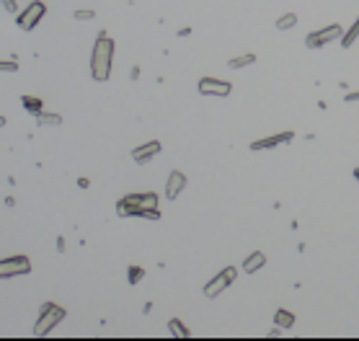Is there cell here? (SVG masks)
<instances>
[{
    "instance_id": "cell-1",
    "label": "cell",
    "mask_w": 359,
    "mask_h": 341,
    "mask_svg": "<svg viewBox=\"0 0 359 341\" xmlns=\"http://www.w3.org/2000/svg\"><path fill=\"white\" fill-rule=\"evenodd\" d=\"M119 217H148V220H158V196L152 192H137V194H127L124 199L116 204Z\"/></svg>"
},
{
    "instance_id": "cell-2",
    "label": "cell",
    "mask_w": 359,
    "mask_h": 341,
    "mask_svg": "<svg viewBox=\"0 0 359 341\" xmlns=\"http://www.w3.org/2000/svg\"><path fill=\"white\" fill-rule=\"evenodd\" d=\"M111 60H114V42L101 31L91 52V75L93 80H109L111 75Z\"/></svg>"
},
{
    "instance_id": "cell-3",
    "label": "cell",
    "mask_w": 359,
    "mask_h": 341,
    "mask_svg": "<svg viewBox=\"0 0 359 341\" xmlns=\"http://www.w3.org/2000/svg\"><path fill=\"white\" fill-rule=\"evenodd\" d=\"M65 316H67V310L62 308V305H57V302H44L42 310H39V320H37V326H34V336H47Z\"/></svg>"
},
{
    "instance_id": "cell-4",
    "label": "cell",
    "mask_w": 359,
    "mask_h": 341,
    "mask_svg": "<svg viewBox=\"0 0 359 341\" xmlns=\"http://www.w3.org/2000/svg\"><path fill=\"white\" fill-rule=\"evenodd\" d=\"M44 13H47V5H44L42 0H34V3L26 5V11H21L16 16V23H19L21 31H31V29H37V23L44 19Z\"/></svg>"
},
{
    "instance_id": "cell-5",
    "label": "cell",
    "mask_w": 359,
    "mask_h": 341,
    "mask_svg": "<svg viewBox=\"0 0 359 341\" xmlns=\"http://www.w3.org/2000/svg\"><path fill=\"white\" fill-rule=\"evenodd\" d=\"M341 37H344V29H341L338 23H331V26H326V29H320V31L308 34L305 47H308V49H320V47H326V44L341 39Z\"/></svg>"
},
{
    "instance_id": "cell-6",
    "label": "cell",
    "mask_w": 359,
    "mask_h": 341,
    "mask_svg": "<svg viewBox=\"0 0 359 341\" xmlns=\"http://www.w3.org/2000/svg\"><path fill=\"white\" fill-rule=\"evenodd\" d=\"M31 272V261L26 256H8L0 258V279H11L19 274H29Z\"/></svg>"
},
{
    "instance_id": "cell-7",
    "label": "cell",
    "mask_w": 359,
    "mask_h": 341,
    "mask_svg": "<svg viewBox=\"0 0 359 341\" xmlns=\"http://www.w3.org/2000/svg\"><path fill=\"white\" fill-rule=\"evenodd\" d=\"M238 277V272H235V266H228V269H222V272L214 277V279H210L207 284H204V295L212 300V298H217V295H222L228 290V287L232 284V279Z\"/></svg>"
},
{
    "instance_id": "cell-8",
    "label": "cell",
    "mask_w": 359,
    "mask_h": 341,
    "mask_svg": "<svg viewBox=\"0 0 359 341\" xmlns=\"http://www.w3.org/2000/svg\"><path fill=\"white\" fill-rule=\"evenodd\" d=\"M199 93L204 96H230L232 85L228 80H217V78H202L199 80Z\"/></svg>"
},
{
    "instance_id": "cell-9",
    "label": "cell",
    "mask_w": 359,
    "mask_h": 341,
    "mask_svg": "<svg viewBox=\"0 0 359 341\" xmlns=\"http://www.w3.org/2000/svg\"><path fill=\"white\" fill-rule=\"evenodd\" d=\"M160 152V142L158 140H152V142H145V145H140V148H134L132 150V158H134V163H148V160H152Z\"/></svg>"
},
{
    "instance_id": "cell-10",
    "label": "cell",
    "mask_w": 359,
    "mask_h": 341,
    "mask_svg": "<svg viewBox=\"0 0 359 341\" xmlns=\"http://www.w3.org/2000/svg\"><path fill=\"white\" fill-rule=\"evenodd\" d=\"M184 189H186V176L181 173V170H170V176L166 181V196L168 199H176Z\"/></svg>"
},
{
    "instance_id": "cell-11",
    "label": "cell",
    "mask_w": 359,
    "mask_h": 341,
    "mask_svg": "<svg viewBox=\"0 0 359 341\" xmlns=\"http://www.w3.org/2000/svg\"><path fill=\"white\" fill-rule=\"evenodd\" d=\"M290 140H292V132L272 134V137H264V140L251 142V150H269V148H276V145H282V142H290Z\"/></svg>"
},
{
    "instance_id": "cell-12",
    "label": "cell",
    "mask_w": 359,
    "mask_h": 341,
    "mask_svg": "<svg viewBox=\"0 0 359 341\" xmlns=\"http://www.w3.org/2000/svg\"><path fill=\"white\" fill-rule=\"evenodd\" d=\"M264 266H266V256L261 254V251H253V254L243 261V272L253 274V272H258V269H264Z\"/></svg>"
},
{
    "instance_id": "cell-13",
    "label": "cell",
    "mask_w": 359,
    "mask_h": 341,
    "mask_svg": "<svg viewBox=\"0 0 359 341\" xmlns=\"http://www.w3.org/2000/svg\"><path fill=\"white\" fill-rule=\"evenodd\" d=\"M295 320H297V318H295V313L284 310V308H279V310L274 313V323H276L279 328H292V326H295Z\"/></svg>"
},
{
    "instance_id": "cell-14",
    "label": "cell",
    "mask_w": 359,
    "mask_h": 341,
    "mask_svg": "<svg viewBox=\"0 0 359 341\" xmlns=\"http://www.w3.org/2000/svg\"><path fill=\"white\" fill-rule=\"evenodd\" d=\"M295 23H297V16H295V11H290V13H282L279 19L274 21L276 31H290V29H295Z\"/></svg>"
},
{
    "instance_id": "cell-15",
    "label": "cell",
    "mask_w": 359,
    "mask_h": 341,
    "mask_svg": "<svg viewBox=\"0 0 359 341\" xmlns=\"http://www.w3.org/2000/svg\"><path fill=\"white\" fill-rule=\"evenodd\" d=\"M253 62H256V55H253V52H246V55H238V57L228 60V67L230 70H240L246 65H253Z\"/></svg>"
},
{
    "instance_id": "cell-16",
    "label": "cell",
    "mask_w": 359,
    "mask_h": 341,
    "mask_svg": "<svg viewBox=\"0 0 359 341\" xmlns=\"http://www.w3.org/2000/svg\"><path fill=\"white\" fill-rule=\"evenodd\" d=\"M357 37H359V16H357V21L352 23V29H349L346 34H344V37H341V47H352V44L357 42Z\"/></svg>"
},
{
    "instance_id": "cell-17",
    "label": "cell",
    "mask_w": 359,
    "mask_h": 341,
    "mask_svg": "<svg viewBox=\"0 0 359 341\" xmlns=\"http://www.w3.org/2000/svg\"><path fill=\"white\" fill-rule=\"evenodd\" d=\"M37 122L42 124V127H57V124L62 122L60 114H47V111H39L37 114Z\"/></svg>"
},
{
    "instance_id": "cell-18",
    "label": "cell",
    "mask_w": 359,
    "mask_h": 341,
    "mask_svg": "<svg viewBox=\"0 0 359 341\" xmlns=\"http://www.w3.org/2000/svg\"><path fill=\"white\" fill-rule=\"evenodd\" d=\"M21 104H23L31 114H39V111H42V98H34V96H21Z\"/></svg>"
},
{
    "instance_id": "cell-19",
    "label": "cell",
    "mask_w": 359,
    "mask_h": 341,
    "mask_svg": "<svg viewBox=\"0 0 359 341\" xmlns=\"http://www.w3.org/2000/svg\"><path fill=\"white\" fill-rule=\"evenodd\" d=\"M168 328H170V334H176V336H189V328L181 326V320H178V318L170 320V323H168Z\"/></svg>"
},
{
    "instance_id": "cell-20",
    "label": "cell",
    "mask_w": 359,
    "mask_h": 341,
    "mask_svg": "<svg viewBox=\"0 0 359 341\" xmlns=\"http://www.w3.org/2000/svg\"><path fill=\"white\" fill-rule=\"evenodd\" d=\"M127 277H129V284H137L142 277H145V269H142V266H129Z\"/></svg>"
},
{
    "instance_id": "cell-21",
    "label": "cell",
    "mask_w": 359,
    "mask_h": 341,
    "mask_svg": "<svg viewBox=\"0 0 359 341\" xmlns=\"http://www.w3.org/2000/svg\"><path fill=\"white\" fill-rule=\"evenodd\" d=\"M19 70V62H16V57L13 60H0V73H16Z\"/></svg>"
},
{
    "instance_id": "cell-22",
    "label": "cell",
    "mask_w": 359,
    "mask_h": 341,
    "mask_svg": "<svg viewBox=\"0 0 359 341\" xmlns=\"http://www.w3.org/2000/svg\"><path fill=\"white\" fill-rule=\"evenodd\" d=\"M96 16V11H91V8H83V11H75V19L78 21H91Z\"/></svg>"
},
{
    "instance_id": "cell-23",
    "label": "cell",
    "mask_w": 359,
    "mask_h": 341,
    "mask_svg": "<svg viewBox=\"0 0 359 341\" xmlns=\"http://www.w3.org/2000/svg\"><path fill=\"white\" fill-rule=\"evenodd\" d=\"M0 3H3V8H5L8 13H16V11H19V5H16V0H0Z\"/></svg>"
},
{
    "instance_id": "cell-24",
    "label": "cell",
    "mask_w": 359,
    "mask_h": 341,
    "mask_svg": "<svg viewBox=\"0 0 359 341\" xmlns=\"http://www.w3.org/2000/svg\"><path fill=\"white\" fill-rule=\"evenodd\" d=\"M344 101H346V104H352V101H359V91H352V93H346V96H344Z\"/></svg>"
},
{
    "instance_id": "cell-25",
    "label": "cell",
    "mask_w": 359,
    "mask_h": 341,
    "mask_svg": "<svg viewBox=\"0 0 359 341\" xmlns=\"http://www.w3.org/2000/svg\"><path fill=\"white\" fill-rule=\"evenodd\" d=\"M78 186H80V189H88V186H91V181H88V178H78Z\"/></svg>"
},
{
    "instance_id": "cell-26",
    "label": "cell",
    "mask_w": 359,
    "mask_h": 341,
    "mask_svg": "<svg viewBox=\"0 0 359 341\" xmlns=\"http://www.w3.org/2000/svg\"><path fill=\"white\" fill-rule=\"evenodd\" d=\"M0 127H5V116H0Z\"/></svg>"
},
{
    "instance_id": "cell-27",
    "label": "cell",
    "mask_w": 359,
    "mask_h": 341,
    "mask_svg": "<svg viewBox=\"0 0 359 341\" xmlns=\"http://www.w3.org/2000/svg\"><path fill=\"white\" fill-rule=\"evenodd\" d=\"M354 178H357V181H359V168H354Z\"/></svg>"
}]
</instances>
